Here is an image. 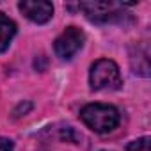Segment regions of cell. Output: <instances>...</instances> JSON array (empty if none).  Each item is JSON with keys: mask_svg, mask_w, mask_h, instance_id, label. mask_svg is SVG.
Segmentation results:
<instances>
[{"mask_svg": "<svg viewBox=\"0 0 151 151\" xmlns=\"http://www.w3.org/2000/svg\"><path fill=\"white\" fill-rule=\"evenodd\" d=\"M18 7L34 23H46L53 16V6L46 0H22Z\"/></svg>", "mask_w": 151, "mask_h": 151, "instance_id": "5", "label": "cell"}, {"mask_svg": "<svg viewBox=\"0 0 151 151\" xmlns=\"http://www.w3.org/2000/svg\"><path fill=\"white\" fill-rule=\"evenodd\" d=\"M80 9L86 13L87 20L94 23H112L123 18L119 6L112 2H82Z\"/></svg>", "mask_w": 151, "mask_h": 151, "instance_id": "3", "label": "cell"}, {"mask_svg": "<svg viewBox=\"0 0 151 151\" xmlns=\"http://www.w3.org/2000/svg\"><path fill=\"white\" fill-rule=\"evenodd\" d=\"M126 151H151V139L149 137H140V139L130 142Z\"/></svg>", "mask_w": 151, "mask_h": 151, "instance_id": "7", "label": "cell"}, {"mask_svg": "<svg viewBox=\"0 0 151 151\" xmlns=\"http://www.w3.org/2000/svg\"><path fill=\"white\" fill-rule=\"evenodd\" d=\"M89 82L94 91L101 89H119L121 87V73L114 60L100 59L91 66Z\"/></svg>", "mask_w": 151, "mask_h": 151, "instance_id": "2", "label": "cell"}, {"mask_svg": "<svg viewBox=\"0 0 151 151\" xmlns=\"http://www.w3.org/2000/svg\"><path fill=\"white\" fill-rule=\"evenodd\" d=\"M16 34V23L9 20L4 13H0V53L6 52Z\"/></svg>", "mask_w": 151, "mask_h": 151, "instance_id": "6", "label": "cell"}, {"mask_svg": "<svg viewBox=\"0 0 151 151\" xmlns=\"http://www.w3.org/2000/svg\"><path fill=\"white\" fill-rule=\"evenodd\" d=\"M30 109H32V105H30V103H25V105H23V103H20V107H18V109L14 110V117L25 116V112H29Z\"/></svg>", "mask_w": 151, "mask_h": 151, "instance_id": "8", "label": "cell"}, {"mask_svg": "<svg viewBox=\"0 0 151 151\" xmlns=\"http://www.w3.org/2000/svg\"><path fill=\"white\" fill-rule=\"evenodd\" d=\"M86 36L78 27H68L57 39H55V53L60 59H71L82 46H84Z\"/></svg>", "mask_w": 151, "mask_h": 151, "instance_id": "4", "label": "cell"}, {"mask_svg": "<svg viewBox=\"0 0 151 151\" xmlns=\"http://www.w3.org/2000/svg\"><path fill=\"white\" fill-rule=\"evenodd\" d=\"M82 121L96 133H107L112 132L119 124V112L112 105L105 103H91L86 105L80 112Z\"/></svg>", "mask_w": 151, "mask_h": 151, "instance_id": "1", "label": "cell"}, {"mask_svg": "<svg viewBox=\"0 0 151 151\" xmlns=\"http://www.w3.org/2000/svg\"><path fill=\"white\" fill-rule=\"evenodd\" d=\"M0 151H13V140L0 137Z\"/></svg>", "mask_w": 151, "mask_h": 151, "instance_id": "9", "label": "cell"}]
</instances>
